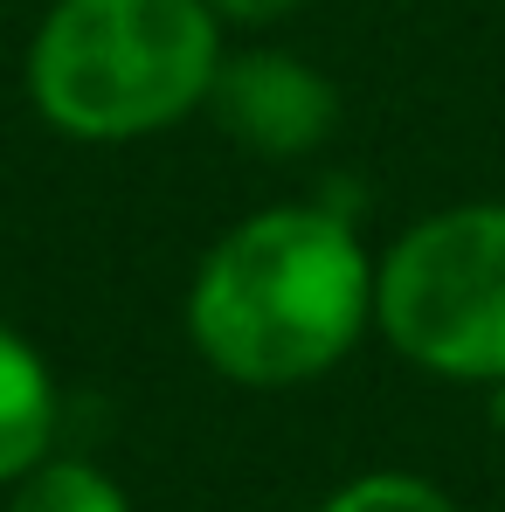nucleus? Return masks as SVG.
<instances>
[{"instance_id":"1","label":"nucleus","mask_w":505,"mask_h":512,"mask_svg":"<svg viewBox=\"0 0 505 512\" xmlns=\"http://www.w3.org/2000/svg\"><path fill=\"white\" fill-rule=\"evenodd\" d=\"M374 277L381 263L333 201L256 208L201 256L187 284V340L243 388L319 381L374 326Z\"/></svg>"},{"instance_id":"2","label":"nucleus","mask_w":505,"mask_h":512,"mask_svg":"<svg viewBox=\"0 0 505 512\" xmlns=\"http://www.w3.org/2000/svg\"><path fill=\"white\" fill-rule=\"evenodd\" d=\"M222 77V14L208 0H56L35 21L21 84L49 132L132 146L208 104Z\"/></svg>"},{"instance_id":"3","label":"nucleus","mask_w":505,"mask_h":512,"mask_svg":"<svg viewBox=\"0 0 505 512\" xmlns=\"http://www.w3.org/2000/svg\"><path fill=\"white\" fill-rule=\"evenodd\" d=\"M374 326L443 381H505V201H464L402 229L374 277Z\"/></svg>"},{"instance_id":"4","label":"nucleus","mask_w":505,"mask_h":512,"mask_svg":"<svg viewBox=\"0 0 505 512\" xmlns=\"http://www.w3.org/2000/svg\"><path fill=\"white\" fill-rule=\"evenodd\" d=\"M222 132L250 146L256 160H305L333 139L339 125V90L291 49H250L222 56V77L208 90Z\"/></svg>"},{"instance_id":"5","label":"nucleus","mask_w":505,"mask_h":512,"mask_svg":"<svg viewBox=\"0 0 505 512\" xmlns=\"http://www.w3.org/2000/svg\"><path fill=\"white\" fill-rule=\"evenodd\" d=\"M49 436H56V374L35 340H21L0 319V485L28 478L49 457Z\"/></svg>"},{"instance_id":"6","label":"nucleus","mask_w":505,"mask_h":512,"mask_svg":"<svg viewBox=\"0 0 505 512\" xmlns=\"http://www.w3.org/2000/svg\"><path fill=\"white\" fill-rule=\"evenodd\" d=\"M7 512H132L125 492L84 464V457H42L28 478H14V506Z\"/></svg>"},{"instance_id":"7","label":"nucleus","mask_w":505,"mask_h":512,"mask_svg":"<svg viewBox=\"0 0 505 512\" xmlns=\"http://www.w3.org/2000/svg\"><path fill=\"white\" fill-rule=\"evenodd\" d=\"M319 512H457L429 478L409 471H374V478H353L346 492H333Z\"/></svg>"},{"instance_id":"8","label":"nucleus","mask_w":505,"mask_h":512,"mask_svg":"<svg viewBox=\"0 0 505 512\" xmlns=\"http://www.w3.org/2000/svg\"><path fill=\"white\" fill-rule=\"evenodd\" d=\"M222 21H236V28H270V21H291L305 0H208Z\"/></svg>"},{"instance_id":"9","label":"nucleus","mask_w":505,"mask_h":512,"mask_svg":"<svg viewBox=\"0 0 505 512\" xmlns=\"http://www.w3.org/2000/svg\"><path fill=\"white\" fill-rule=\"evenodd\" d=\"M492 423L505 429V381H492Z\"/></svg>"}]
</instances>
